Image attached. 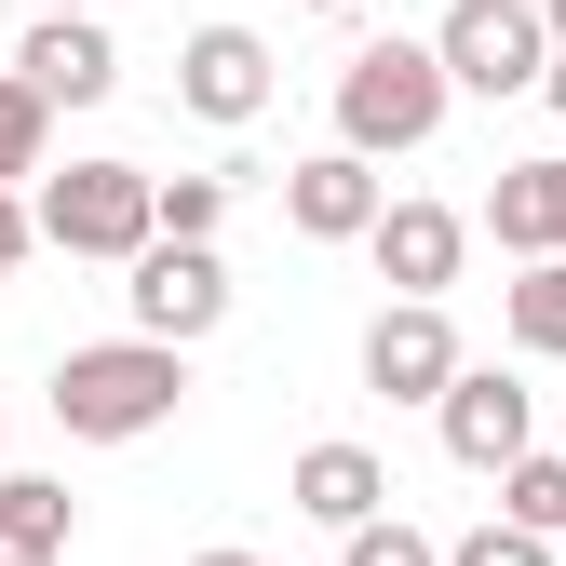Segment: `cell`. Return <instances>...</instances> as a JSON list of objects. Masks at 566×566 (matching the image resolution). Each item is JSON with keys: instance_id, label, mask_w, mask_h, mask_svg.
I'll use <instances>...</instances> for the list:
<instances>
[{"instance_id": "6da1fadb", "label": "cell", "mask_w": 566, "mask_h": 566, "mask_svg": "<svg viewBox=\"0 0 566 566\" xmlns=\"http://www.w3.org/2000/svg\"><path fill=\"white\" fill-rule=\"evenodd\" d=\"M41 405H54L67 446H149L163 418L189 405V350H176V337H82V350L54 365Z\"/></svg>"}, {"instance_id": "7a4b0ae2", "label": "cell", "mask_w": 566, "mask_h": 566, "mask_svg": "<svg viewBox=\"0 0 566 566\" xmlns=\"http://www.w3.org/2000/svg\"><path fill=\"white\" fill-rule=\"evenodd\" d=\"M446 108H459V82L432 67V41H350V67H337V149H365V163H405V149H432L446 135Z\"/></svg>"}, {"instance_id": "3957f363", "label": "cell", "mask_w": 566, "mask_h": 566, "mask_svg": "<svg viewBox=\"0 0 566 566\" xmlns=\"http://www.w3.org/2000/svg\"><path fill=\"white\" fill-rule=\"evenodd\" d=\"M28 230L54 243V256H135V243H149L163 217H149V163H41V202H28Z\"/></svg>"}, {"instance_id": "277c9868", "label": "cell", "mask_w": 566, "mask_h": 566, "mask_svg": "<svg viewBox=\"0 0 566 566\" xmlns=\"http://www.w3.org/2000/svg\"><path fill=\"white\" fill-rule=\"evenodd\" d=\"M432 67L459 95H539V67H553V28H539V0H446V28H432Z\"/></svg>"}, {"instance_id": "5b68a950", "label": "cell", "mask_w": 566, "mask_h": 566, "mask_svg": "<svg viewBox=\"0 0 566 566\" xmlns=\"http://www.w3.org/2000/svg\"><path fill=\"white\" fill-rule=\"evenodd\" d=\"M122 270H135V283H122V297H135V337H176V350H202V337L230 324V256H217V243H176V230H149Z\"/></svg>"}, {"instance_id": "8992f818", "label": "cell", "mask_w": 566, "mask_h": 566, "mask_svg": "<svg viewBox=\"0 0 566 566\" xmlns=\"http://www.w3.org/2000/svg\"><path fill=\"white\" fill-rule=\"evenodd\" d=\"M432 432H446V459H459V472H500V459H526V446H539V391H526L513 365H472V350H459V378L432 391Z\"/></svg>"}, {"instance_id": "52a82bcc", "label": "cell", "mask_w": 566, "mask_h": 566, "mask_svg": "<svg viewBox=\"0 0 566 566\" xmlns=\"http://www.w3.org/2000/svg\"><path fill=\"white\" fill-rule=\"evenodd\" d=\"M270 95H283V67H270V41H256V28H189V41H176V108H189V122L243 135Z\"/></svg>"}, {"instance_id": "ba28073f", "label": "cell", "mask_w": 566, "mask_h": 566, "mask_svg": "<svg viewBox=\"0 0 566 566\" xmlns=\"http://www.w3.org/2000/svg\"><path fill=\"white\" fill-rule=\"evenodd\" d=\"M446 378H459L446 297H378V324H365V391H378V405H432Z\"/></svg>"}, {"instance_id": "9c48e42d", "label": "cell", "mask_w": 566, "mask_h": 566, "mask_svg": "<svg viewBox=\"0 0 566 566\" xmlns=\"http://www.w3.org/2000/svg\"><path fill=\"white\" fill-rule=\"evenodd\" d=\"M14 82H28L41 108H108V95H122V41H108L95 14H28Z\"/></svg>"}, {"instance_id": "30bf717a", "label": "cell", "mask_w": 566, "mask_h": 566, "mask_svg": "<svg viewBox=\"0 0 566 566\" xmlns=\"http://www.w3.org/2000/svg\"><path fill=\"white\" fill-rule=\"evenodd\" d=\"M365 256H378L391 297H446L459 256H472V217H459V202H378V217H365Z\"/></svg>"}, {"instance_id": "8fae6325", "label": "cell", "mask_w": 566, "mask_h": 566, "mask_svg": "<svg viewBox=\"0 0 566 566\" xmlns=\"http://www.w3.org/2000/svg\"><path fill=\"white\" fill-rule=\"evenodd\" d=\"M378 163L365 149H311V163H283V230L297 243H365V217H378Z\"/></svg>"}, {"instance_id": "7c38bea8", "label": "cell", "mask_w": 566, "mask_h": 566, "mask_svg": "<svg viewBox=\"0 0 566 566\" xmlns=\"http://www.w3.org/2000/svg\"><path fill=\"white\" fill-rule=\"evenodd\" d=\"M283 500H297L311 526H365V513H391V459H378V446H350V432H324V446H297Z\"/></svg>"}, {"instance_id": "4fadbf2b", "label": "cell", "mask_w": 566, "mask_h": 566, "mask_svg": "<svg viewBox=\"0 0 566 566\" xmlns=\"http://www.w3.org/2000/svg\"><path fill=\"white\" fill-rule=\"evenodd\" d=\"M485 230H500V256H566V149L500 163V189H485Z\"/></svg>"}, {"instance_id": "5bb4252c", "label": "cell", "mask_w": 566, "mask_h": 566, "mask_svg": "<svg viewBox=\"0 0 566 566\" xmlns=\"http://www.w3.org/2000/svg\"><path fill=\"white\" fill-rule=\"evenodd\" d=\"M67 539H82V500L54 472H0V566H67Z\"/></svg>"}, {"instance_id": "9a60e30c", "label": "cell", "mask_w": 566, "mask_h": 566, "mask_svg": "<svg viewBox=\"0 0 566 566\" xmlns=\"http://www.w3.org/2000/svg\"><path fill=\"white\" fill-rule=\"evenodd\" d=\"M500 324H513V350L566 365V256H526V270L500 283Z\"/></svg>"}, {"instance_id": "2e32d148", "label": "cell", "mask_w": 566, "mask_h": 566, "mask_svg": "<svg viewBox=\"0 0 566 566\" xmlns=\"http://www.w3.org/2000/svg\"><path fill=\"white\" fill-rule=\"evenodd\" d=\"M485 485H500V513H513V526H539V539H566V459H553V446H526V459H500Z\"/></svg>"}, {"instance_id": "e0dca14e", "label": "cell", "mask_w": 566, "mask_h": 566, "mask_svg": "<svg viewBox=\"0 0 566 566\" xmlns=\"http://www.w3.org/2000/svg\"><path fill=\"white\" fill-rule=\"evenodd\" d=\"M41 163H54V108L14 82V67H0V189H28Z\"/></svg>"}, {"instance_id": "ac0fdd59", "label": "cell", "mask_w": 566, "mask_h": 566, "mask_svg": "<svg viewBox=\"0 0 566 566\" xmlns=\"http://www.w3.org/2000/svg\"><path fill=\"white\" fill-rule=\"evenodd\" d=\"M149 217H163L176 243H217V217H230V176H149Z\"/></svg>"}, {"instance_id": "d6986e66", "label": "cell", "mask_w": 566, "mask_h": 566, "mask_svg": "<svg viewBox=\"0 0 566 566\" xmlns=\"http://www.w3.org/2000/svg\"><path fill=\"white\" fill-rule=\"evenodd\" d=\"M337 566H446V539H418L405 513H365V526H337Z\"/></svg>"}, {"instance_id": "ffe728a7", "label": "cell", "mask_w": 566, "mask_h": 566, "mask_svg": "<svg viewBox=\"0 0 566 566\" xmlns=\"http://www.w3.org/2000/svg\"><path fill=\"white\" fill-rule=\"evenodd\" d=\"M446 566H553V539H539V526H513V513H485L472 539H446Z\"/></svg>"}, {"instance_id": "44dd1931", "label": "cell", "mask_w": 566, "mask_h": 566, "mask_svg": "<svg viewBox=\"0 0 566 566\" xmlns=\"http://www.w3.org/2000/svg\"><path fill=\"white\" fill-rule=\"evenodd\" d=\"M28 243H41L28 230V189H0V270H28Z\"/></svg>"}, {"instance_id": "7402d4cb", "label": "cell", "mask_w": 566, "mask_h": 566, "mask_svg": "<svg viewBox=\"0 0 566 566\" xmlns=\"http://www.w3.org/2000/svg\"><path fill=\"white\" fill-rule=\"evenodd\" d=\"M539 95H553V122H566V54H553V67H539Z\"/></svg>"}, {"instance_id": "603a6c76", "label": "cell", "mask_w": 566, "mask_h": 566, "mask_svg": "<svg viewBox=\"0 0 566 566\" xmlns=\"http://www.w3.org/2000/svg\"><path fill=\"white\" fill-rule=\"evenodd\" d=\"M539 28H553V54H566V0H539Z\"/></svg>"}, {"instance_id": "cb8c5ba5", "label": "cell", "mask_w": 566, "mask_h": 566, "mask_svg": "<svg viewBox=\"0 0 566 566\" xmlns=\"http://www.w3.org/2000/svg\"><path fill=\"white\" fill-rule=\"evenodd\" d=\"M189 566H270V553H189Z\"/></svg>"}, {"instance_id": "d4e9b609", "label": "cell", "mask_w": 566, "mask_h": 566, "mask_svg": "<svg viewBox=\"0 0 566 566\" xmlns=\"http://www.w3.org/2000/svg\"><path fill=\"white\" fill-rule=\"evenodd\" d=\"M28 14H95V0H28Z\"/></svg>"}, {"instance_id": "484cf974", "label": "cell", "mask_w": 566, "mask_h": 566, "mask_svg": "<svg viewBox=\"0 0 566 566\" xmlns=\"http://www.w3.org/2000/svg\"><path fill=\"white\" fill-rule=\"evenodd\" d=\"M311 14H350V0H311Z\"/></svg>"}, {"instance_id": "4316f807", "label": "cell", "mask_w": 566, "mask_h": 566, "mask_svg": "<svg viewBox=\"0 0 566 566\" xmlns=\"http://www.w3.org/2000/svg\"><path fill=\"white\" fill-rule=\"evenodd\" d=\"M553 566H566V539H553Z\"/></svg>"}, {"instance_id": "83f0119b", "label": "cell", "mask_w": 566, "mask_h": 566, "mask_svg": "<svg viewBox=\"0 0 566 566\" xmlns=\"http://www.w3.org/2000/svg\"><path fill=\"white\" fill-rule=\"evenodd\" d=\"M0 432H14V418H0Z\"/></svg>"}]
</instances>
